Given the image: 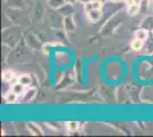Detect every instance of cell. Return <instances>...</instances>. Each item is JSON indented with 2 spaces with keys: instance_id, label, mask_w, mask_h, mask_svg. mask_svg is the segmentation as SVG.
I'll use <instances>...</instances> for the list:
<instances>
[{
  "instance_id": "cell-1",
  "label": "cell",
  "mask_w": 153,
  "mask_h": 137,
  "mask_svg": "<svg viewBox=\"0 0 153 137\" xmlns=\"http://www.w3.org/2000/svg\"><path fill=\"white\" fill-rule=\"evenodd\" d=\"M101 2L100 1H93L86 6L87 15L91 20H97L101 16Z\"/></svg>"
},
{
  "instance_id": "cell-2",
  "label": "cell",
  "mask_w": 153,
  "mask_h": 137,
  "mask_svg": "<svg viewBox=\"0 0 153 137\" xmlns=\"http://www.w3.org/2000/svg\"><path fill=\"white\" fill-rule=\"evenodd\" d=\"M24 87H25V86L23 85V84L17 82V84H15V85L13 86V91L15 94H17V95H21V94H23V91H24Z\"/></svg>"
},
{
  "instance_id": "cell-3",
  "label": "cell",
  "mask_w": 153,
  "mask_h": 137,
  "mask_svg": "<svg viewBox=\"0 0 153 137\" xmlns=\"http://www.w3.org/2000/svg\"><path fill=\"white\" fill-rule=\"evenodd\" d=\"M143 44H144L143 40L135 38V40L131 42V47H133V49H135V50H140V49H142V47H143Z\"/></svg>"
},
{
  "instance_id": "cell-4",
  "label": "cell",
  "mask_w": 153,
  "mask_h": 137,
  "mask_svg": "<svg viewBox=\"0 0 153 137\" xmlns=\"http://www.w3.org/2000/svg\"><path fill=\"white\" fill-rule=\"evenodd\" d=\"M2 78L5 81H12L14 79V73L12 71H5L2 73Z\"/></svg>"
},
{
  "instance_id": "cell-5",
  "label": "cell",
  "mask_w": 153,
  "mask_h": 137,
  "mask_svg": "<svg viewBox=\"0 0 153 137\" xmlns=\"http://www.w3.org/2000/svg\"><path fill=\"white\" fill-rule=\"evenodd\" d=\"M137 39H140V40H144L146 39L147 38V33H146V31H144V30H138L137 32H136V36H135Z\"/></svg>"
},
{
  "instance_id": "cell-6",
  "label": "cell",
  "mask_w": 153,
  "mask_h": 137,
  "mask_svg": "<svg viewBox=\"0 0 153 137\" xmlns=\"http://www.w3.org/2000/svg\"><path fill=\"white\" fill-rule=\"evenodd\" d=\"M19 82H21V84H23L24 86H27V85H30L31 79H30L29 76H22V77L19 78Z\"/></svg>"
},
{
  "instance_id": "cell-7",
  "label": "cell",
  "mask_w": 153,
  "mask_h": 137,
  "mask_svg": "<svg viewBox=\"0 0 153 137\" xmlns=\"http://www.w3.org/2000/svg\"><path fill=\"white\" fill-rule=\"evenodd\" d=\"M78 122H74V121H70V122H68V129L70 131H76L78 129Z\"/></svg>"
},
{
  "instance_id": "cell-8",
  "label": "cell",
  "mask_w": 153,
  "mask_h": 137,
  "mask_svg": "<svg viewBox=\"0 0 153 137\" xmlns=\"http://www.w3.org/2000/svg\"><path fill=\"white\" fill-rule=\"evenodd\" d=\"M17 96H19V95H17V94H15V93H12V94H9V95H8V96H7V101H8V102H9V103H10V102H15V101H16V98H17Z\"/></svg>"
},
{
  "instance_id": "cell-9",
  "label": "cell",
  "mask_w": 153,
  "mask_h": 137,
  "mask_svg": "<svg viewBox=\"0 0 153 137\" xmlns=\"http://www.w3.org/2000/svg\"><path fill=\"white\" fill-rule=\"evenodd\" d=\"M137 10H138V6L135 4V5H133V6L129 7V13L131 14V15H135V14L137 13Z\"/></svg>"
},
{
  "instance_id": "cell-10",
  "label": "cell",
  "mask_w": 153,
  "mask_h": 137,
  "mask_svg": "<svg viewBox=\"0 0 153 137\" xmlns=\"http://www.w3.org/2000/svg\"><path fill=\"white\" fill-rule=\"evenodd\" d=\"M126 4L128 5V7L133 6V5H135V0H126Z\"/></svg>"
}]
</instances>
